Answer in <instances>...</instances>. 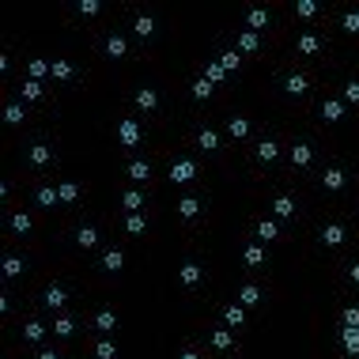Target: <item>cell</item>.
Masks as SVG:
<instances>
[{
  "label": "cell",
  "instance_id": "1",
  "mask_svg": "<svg viewBox=\"0 0 359 359\" xmlns=\"http://www.w3.org/2000/svg\"><path fill=\"white\" fill-rule=\"evenodd\" d=\"M121 140H125L128 148L140 144V125H136V121H121Z\"/></svg>",
  "mask_w": 359,
  "mask_h": 359
},
{
  "label": "cell",
  "instance_id": "2",
  "mask_svg": "<svg viewBox=\"0 0 359 359\" xmlns=\"http://www.w3.org/2000/svg\"><path fill=\"white\" fill-rule=\"evenodd\" d=\"M193 170H197V166H193L189 159H182V162H174V166H170V178L174 182H189V178H193Z\"/></svg>",
  "mask_w": 359,
  "mask_h": 359
},
{
  "label": "cell",
  "instance_id": "3",
  "mask_svg": "<svg viewBox=\"0 0 359 359\" xmlns=\"http://www.w3.org/2000/svg\"><path fill=\"white\" fill-rule=\"evenodd\" d=\"M322 238H325V246H340L344 242V227L340 223H329V227L322 231Z\"/></svg>",
  "mask_w": 359,
  "mask_h": 359
},
{
  "label": "cell",
  "instance_id": "4",
  "mask_svg": "<svg viewBox=\"0 0 359 359\" xmlns=\"http://www.w3.org/2000/svg\"><path fill=\"white\" fill-rule=\"evenodd\" d=\"M136 106L140 110H155V106H159V94H155L152 87H144V91L136 94Z\"/></svg>",
  "mask_w": 359,
  "mask_h": 359
},
{
  "label": "cell",
  "instance_id": "5",
  "mask_svg": "<svg viewBox=\"0 0 359 359\" xmlns=\"http://www.w3.org/2000/svg\"><path fill=\"white\" fill-rule=\"evenodd\" d=\"M340 340H344V352L359 356V329H344V333H340Z\"/></svg>",
  "mask_w": 359,
  "mask_h": 359
},
{
  "label": "cell",
  "instance_id": "6",
  "mask_svg": "<svg viewBox=\"0 0 359 359\" xmlns=\"http://www.w3.org/2000/svg\"><path fill=\"white\" fill-rule=\"evenodd\" d=\"M276 216H284V220H288V216H295V200H291V197H276Z\"/></svg>",
  "mask_w": 359,
  "mask_h": 359
},
{
  "label": "cell",
  "instance_id": "7",
  "mask_svg": "<svg viewBox=\"0 0 359 359\" xmlns=\"http://www.w3.org/2000/svg\"><path fill=\"white\" fill-rule=\"evenodd\" d=\"M46 306H50V310L64 306V291H60V288H50V291H46Z\"/></svg>",
  "mask_w": 359,
  "mask_h": 359
},
{
  "label": "cell",
  "instance_id": "8",
  "mask_svg": "<svg viewBox=\"0 0 359 359\" xmlns=\"http://www.w3.org/2000/svg\"><path fill=\"white\" fill-rule=\"evenodd\" d=\"M322 114H325V121H340V114H344V106L340 102H333V98H329V102L322 106Z\"/></svg>",
  "mask_w": 359,
  "mask_h": 359
},
{
  "label": "cell",
  "instance_id": "9",
  "mask_svg": "<svg viewBox=\"0 0 359 359\" xmlns=\"http://www.w3.org/2000/svg\"><path fill=\"white\" fill-rule=\"evenodd\" d=\"M57 200H60V193H53L50 186H42V189H38V204H46V208H50V204H57Z\"/></svg>",
  "mask_w": 359,
  "mask_h": 359
},
{
  "label": "cell",
  "instance_id": "10",
  "mask_svg": "<svg viewBox=\"0 0 359 359\" xmlns=\"http://www.w3.org/2000/svg\"><path fill=\"white\" fill-rule=\"evenodd\" d=\"M257 159H261V162H272L276 159V144H272V140H265V144L257 148Z\"/></svg>",
  "mask_w": 359,
  "mask_h": 359
},
{
  "label": "cell",
  "instance_id": "11",
  "mask_svg": "<svg viewBox=\"0 0 359 359\" xmlns=\"http://www.w3.org/2000/svg\"><path fill=\"white\" fill-rule=\"evenodd\" d=\"M257 299H261V291H257L254 284H246V288H242V306H254Z\"/></svg>",
  "mask_w": 359,
  "mask_h": 359
},
{
  "label": "cell",
  "instance_id": "12",
  "mask_svg": "<svg viewBox=\"0 0 359 359\" xmlns=\"http://www.w3.org/2000/svg\"><path fill=\"white\" fill-rule=\"evenodd\" d=\"M197 208H200L197 200H193V197H186V200H182V204H178V212L186 216V220H193V216H197Z\"/></svg>",
  "mask_w": 359,
  "mask_h": 359
},
{
  "label": "cell",
  "instance_id": "13",
  "mask_svg": "<svg viewBox=\"0 0 359 359\" xmlns=\"http://www.w3.org/2000/svg\"><path fill=\"white\" fill-rule=\"evenodd\" d=\"M344 186V174L340 170H325V189H340Z\"/></svg>",
  "mask_w": 359,
  "mask_h": 359
},
{
  "label": "cell",
  "instance_id": "14",
  "mask_svg": "<svg viewBox=\"0 0 359 359\" xmlns=\"http://www.w3.org/2000/svg\"><path fill=\"white\" fill-rule=\"evenodd\" d=\"M53 76H57V80H68V76H72V64H68V60H53Z\"/></svg>",
  "mask_w": 359,
  "mask_h": 359
},
{
  "label": "cell",
  "instance_id": "15",
  "mask_svg": "<svg viewBox=\"0 0 359 359\" xmlns=\"http://www.w3.org/2000/svg\"><path fill=\"white\" fill-rule=\"evenodd\" d=\"M261 261H265V250H261V246H250V250H246V265H261Z\"/></svg>",
  "mask_w": 359,
  "mask_h": 359
},
{
  "label": "cell",
  "instance_id": "16",
  "mask_svg": "<svg viewBox=\"0 0 359 359\" xmlns=\"http://www.w3.org/2000/svg\"><path fill=\"white\" fill-rule=\"evenodd\" d=\"M295 12H299L302 19H310V16L318 12V4H314V0H299V4H295Z\"/></svg>",
  "mask_w": 359,
  "mask_h": 359
},
{
  "label": "cell",
  "instance_id": "17",
  "mask_svg": "<svg viewBox=\"0 0 359 359\" xmlns=\"http://www.w3.org/2000/svg\"><path fill=\"white\" fill-rule=\"evenodd\" d=\"M265 23H268V16H265L261 8H254V12H250V26H254V30H261Z\"/></svg>",
  "mask_w": 359,
  "mask_h": 359
},
{
  "label": "cell",
  "instance_id": "18",
  "mask_svg": "<svg viewBox=\"0 0 359 359\" xmlns=\"http://www.w3.org/2000/svg\"><path fill=\"white\" fill-rule=\"evenodd\" d=\"M257 234H261L265 242H268V238H276V223H272V220H261V227H257Z\"/></svg>",
  "mask_w": 359,
  "mask_h": 359
},
{
  "label": "cell",
  "instance_id": "19",
  "mask_svg": "<svg viewBox=\"0 0 359 359\" xmlns=\"http://www.w3.org/2000/svg\"><path fill=\"white\" fill-rule=\"evenodd\" d=\"M106 50H110V57H121V53H125V38H118V34H114L110 42H106Z\"/></svg>",
  "mask_w": 359,
  "mask_h": 359
},
{
  "label": "cell",
  "instance_id": "20",
  "mask_svg": "<svg viewBox=\"0 0 359 359\" xmlns=\"http://www.w3.org/2000/svg\"><path fill=\"white\" fill-rule=\"evenodd\" d=\"M193 94H197V98H208V94H212V80H197V84H193Z\"/></svg>",
  "mask_w": 359,
  "mask_h": 359
},
{
  "label": "cell",
  "instance_id": "21",
  "mask_svg": "<svg viewBox=\"0 0 359 359\" xmlns=\"http://www.w3.org/2000/svg\"><path fill=\"white\" fill-rule=\"evenodd\" d=\"M200 280V268L197 265H186V268H182V284H197Z\"/></svg>",
  "mask_w": 359,
  "mask_h": 359
},
{
  "label": "cell",
  "instance_id": "22",
  "mask_svg": "<svg viewBox=\"0 0 359 359\" xmlns=\"http://www.w3.org/2000/svg\"><path fill=\"white\" fill-rule=\"evenodd\" d=\"M152 30H155V23H152L148 16H140V19H136V34H140V38H148Z\"/></svg>",
  "mask_w": 359,
  "mask_h": 359
},
{
  "label": "cell",
  "instance_id": "23",
  "mask_svg": "<svg viewBox=\"0 0 359 359\" xmlns=\"http://www.w3.org/2000/svg\"><path fill=\"white\" fill-rule=\"evenodd\" d=\"M250 132V121H242V118H231V136H246Z\"/></svg>",
  "mask_w": 359,
  "mask_h": 359
},
{
  "label": "cell",
  "instance_id": "24",
  "mask_svg": "<svg viewBox=\"0 0 359 359\" xmlns=\"http://www.w3.org/2000/svg\"><path fill=\"white\" fill-rule=\"evenodd\" d=\"M227 322H231V325H242V322H246V310H242V306H227Z\"/></svg>",
  "mask_w": 359,
  "mask_h": 359
},
{
  "label": "cell",
  "instance_id": "25",
  "mask_svg": "<svg viewBox=\"0 0 359 359\" xmlns=\"http://www.w3.org/2000/svg\"><path fill=\"white\" fill-rule=\"evenodd\" d=\"M344 325H348V329H359V306H348V310H344Z\"/></svg>",
  "mask_w": 359,
  "mask_h": 359
},
{
  "label": "cell",
  "instance_id": "26",
  "mask_svg": "<svg viewBox=\"0 0 359 359\" xmlns=\"http://www.w3.org/2000/svg\"><path fill=\"white\" fill-rule=\"evenodd\" d=\"M310 159H314V152H310V148H295V166H306Z\"/></svg>",
  "mask_w": 359,
  "mask_h": 359
},
{
  "label": "cell",
  "instance_id": "27",
  "mask_svg": "<svg viewBox=\"0 0 359 359\" xmlns=\"http://www.w3.org/2000/svg\"><path fill=\"white\" fill-rule=\"evenodd\" d=\"M4 272H8V276H19V272H23V261H19V257H8V261H4Z\"/></svg>",
  "mask_w": 359,
  "mask_h": 359
},
{
  "label": "cell",
  "instance_id": "28",
  "mask_svg": "<svg viewBox=\"0 0 359 359\" xmlns=\"http://www.w3.org/2000/svg\"><path fill=\"white\" fill-rule=\"evenodd\" d=\"M288 91H291V94H302V91H306V80H302V76H291V80H288Z\"/></svg>",
  "mask_w": 359,
  "mask_h": 359
},
{
  "label": "cell",
  "instance_id": "29",
  "mask_svg": "<svg viewBox=\"0 0 359 359\" xmlns=\"http://www.w3.org/2000/svg\"><path fill=\"white\" fill-rule=\"evenodd\" d=\"M299 50H302V53H318V38H314V34L299 38Z\"/></svg>",
  "mask_w": 359,
  "mask_h": 359
},
{
  "label": "cell",
  "instance_id": "30",
  "mask_svg": "<svg viewBox=\"0 0 359 359\" xmlns=\"http://www.w3.org/2000/svg\"><path fill=\"white\" fill-rule=\"evenodd\" d=\"M53 333H57V336H72V322H68V318H60V322L53 325Z\"/></svg>",
  "mask_w": 359,
  "mask_h": 359
},
{
  "label": "cell",
  "instance_id": "31",
  "mask_svg": "<svg viewBox=\"0 0 359 359\" xmlns=\"http://www.w3.org/2000/svg\"><path fill=\"white\" fill-rule=\"evenodd\" d=\"M30 159L42 166V162H50V148H30Z\"/></svg>",
  "mask_w": 359,
  "mask_h": 359
},
{
  "label": "cell",
  "instance_id": "32",
  "mask_svg": "<svg viewBox=\"0 0 359 359\" xmlns=\"http://www.w3.org/2000/svg\"><path fill=\"white\" fill-rule=\"evenodd\" d=\"M94 322H98V329H114V322H118V318H114L110 310H102V314L94 318Z\"/></svg>",
  "mask_w": 359,
  "mask_h": 359
},
{
  "label": "cell",
  "instance_id": "33",
  "mask_svg": "<svg viewBox=\"0 0 359 359\" xmlns=\"http://www.w3.org/2000/svg\"><path fill=\"white\" fill-rule=\"evenodd\" d=\"M94 242H98V234H94L91 227H84V231H80V246H94Z\"/></svg>",
  "mask_w": 359,
  "mask_h": 359
},
{
  "label": "cell",
  "instance_id": "34",
  "mask_svg": "<svg viewBox=\"0 0 359 359\" xmlns=\"http://www.w3.org/2000/svg\"><path fill=\"white\" fill-rule=\"evenodd\" d=\"M344 30H352V34L359 30V12H348V16H344Z\"/></svg>",
  "mask_w": 359,
  "mask_h": 359
},
{
  "label": "cell",
  "instance_id": "35",
  "mask_svg": "<svg viewBox=\"0 0 359 359\" xmlns=\"http://www.w3.org/2000/svg\"><path fill=\"white\" fill-rule=\"evenodd\" d=\"M223 76H227V68H223V64H208V76H204V80H212V84H216V80H223Z\"/></svg>",
  "mask_w": 359,
  "mask_h": 359
},
{
  "label": "cell",
  "instance_id": "36",
  "mask_svg": "<svg viewBox=\"0 0 359 359\" xmlns=\"http://www.w3.org/2000/svg\"><path fill=\"white\" fill-rule=\"evenodd\" d=\"M128 231H132V234H140V231H144V216H136V212L128 216Z\"/></svg>",
  "mask_w": 359,
  "mask_h": 359
},
{
  "label": "cell",
  "instance_id": "37",
  "mask_svg": "<svg viewBox=\"0 0 359 359\" xmlns=\"http://www.w3.org/2000/svg\"><path fill=\"white\" fill-rule=\"evenodd\" d=\"M42 333H46V329H42L38 322H30V325H26V340H42Z\"/></svg>",
  "mask_w": 359,
  "mask_h": 359
},
{
  "label": "cell",
  "instance_id": "38",
  "mask_svg": "<svg viewBox=\"0 0 359 359\" xmlns=\"http://www.w3.org/2000/svg\"><path fill=\"white\" fill-rule=\"evenodd\" d=\"M23 94H26V98H42V84H34V80H30V84L23 87Z\"/></svg>",
  "mask_w": 359,
  "mask_h": 359
},
{
  "label": "cell",
  "instance_id": "39",
  "mask_svg": "<svg viewBox=\"0 0 359 359\" xmlns=\"http://www.w3.org/2000/svg\"><path fill=\"white\" fill-rule=\"evenodd\" d=\"M57 193H60V200H76V197H80V189H76V186H60Z\"/></svg>",
  "mask_w": 359,
  "mask_h": 359
},
{
  "label": "cell",
  "instance_id": "40",
  "mask_svg": "<svg viewBox=\"0 0 359 359\" xmlns=\"http://www.w3.org/2000/svg\"><path fill=\"white\" fill-rule=\"evenodd\" d=\"M30 72H34V76H46V72H53V64H46V60H30Z\"/></svg>",
  "mask_w": 359,
  "mask_h": 359
},
{
  "label": "cell",
  "instance_id": "41",
  "mask_svg": "<svg viewBox=\"0 0 359 359\" xmlns=\"http://www.w3.org/2000/svg\"><path fill=\"white\" fill-rule=\"evenodd\" d=\"M212 344H216V348H231V333H223V329H220V333L212 336Z\"/></svg>",
  "mask_w": 359,
  "mask_h": 359
},
{
  "label": "cell",
  "instance_id": "42",
  "mask_svg": "<svg viewBox=\"0 0 359 359\" xmlns=\"http://www.w3.org/2000/svg\"><path fill=\"white\" fill-rule=\"evenodd\" d=\"M200 148H208V152L216 148V132H212V128H204V132H200Z\"/></svg>",
  "mask_w": 359,
  "mask_h": 359
},
{
  "label": "cell",
  "instance_id": "43",
  "mask_svg": "<svg viewBox=\"0 0 359 359\" xmlns=\"http://www.w3.org/2000/svg\"><path fill=\"white\" fill-rule=\"evenodd\" d=\"M121 261H125V257H121L118 250H110V254H106V268H121Z\"/></svg>",
  "mask_w": 359,
  "mask_h": 359
},
{
  "label": "cell",
  "instance_id": "44",
  "mask_svg": "<svg viewBox=\"0 0 359 359\" xmlns=\"http://www.w3.org/2000/svg\"><path fill=\"white\" fill-rule=\"evenodd\" d=\"M128 174H132V178H148V162H132Z\"/></svg>",
  "mask_w": 359,
  "mask_h": 359
},
{
  "label": "cell",
  "instance_id": "45",
  "mask_svg": "<svg viewBox=\"0 0 359 359\" xmlns=\"http://www.w3.org/2000/svg\"><path fill=\"white\" fill-rule=\"evenodd\" d=\"M4 118L16 125V121H23V110H19V106H8V110H4Z\"/></svg>",
  "mask_w": 359,
  "mask_h": 359
},
{
  "label": "cell",
  "instance_id": "46",
  "mask_svg": "<svg viewBox=\"0 0 359 359\" xmlns=\"http://www.w3.org/2000/svg\"><path fill=\"white\" fill-rule=\"evenodd\" d=\"M144 204V197H140V193H125V208H140Z\"/></svg>",
  "mask_w": 359,
  "mask_h": 359
},
{
  "label": "cell",
  "instance_id": "47",
  "mask_svg": "<svg viewBox=\"0 0 359 359\" xmlns=\"http://www.w3.org/2000/svg\"><path fill=\"white\" fill-rule=\"evenodd\" d=\"M344 98H348V102H359V84H348V87H344Z\"/></svg>",
  "mask_w": 359,
  "mask_h": 359
},
{
  "label": "cell",
  "instance_id": "48",
  "mask_svg": "<svg viewBox=\"0 0 359 359\" xmlns=\"http://www.w3.org/2000/svg\"><path fill=\"white\" fill-rule=\"evenodd\" d=\"M242 50H257V34H254V30H250V34H242Z\"/></svg>",
  "mask_w": 359,
  "mask_h": 359
},
{
  "label": "cell",
  "instance_id": "49",
  "mask_svg": "<svg viewBox=\"0 0 359 359\" xmlns=\"http://www.w3.org/2000/svg\"><path fill=\"white\" fill-rule=\"evenodd\" d=\"M220 64H223L227 72H231V68H238V57H234V53H223V60H220Z\"/></svg>",
  "mask_w": 359,
  "mask_h": 359
},
{
  "label": "cell",
  "instance_id": "50",
  "mask_svg": "<svg viewBox=\"0 0 359 359\" xmlns=\"http://www.w3.org/2000/svg\"><path fill=\"white\" fill-rule=\"evenodd\" d=\"M98 359H114V344H110V340L98 344Z\"/></svg>",
  "mask_w": 359,
  "mask_h": 359
},
{
  "label": "cell",
  "instance_id": "51",
  "mask_svg": "<svg viewBox=\"0 0 359 359\" xmlns=\"http://www.w3.org/2000/svg\"><path fill=\"white\" fill-rule=\"evenodd\" d=\"M80 12H84V16H94V12H98V0H84V4H80Z\"/></svg>",
  "mask_w": 359,
  "mask_h": 359
},
{
  "label": "cell",
  "instance_id": "52",
  "mask_svg": "<svg viewBox=\"0 0 359 359\" xmlns=\"http://www.w3.org/2000/svg\"><path fill=\"white\" fill-rule=\"evenodd\" d=\"M12 227H16V231H30V220H26V216H16V220H12Z\"/></svg>",
  "mask_w": 359,
  "mask_h": 359
},
{
  "label": "cell",
  "instance_id": "53",
  "mask_svg": "<svg viewBox=\"0 0 359 359\" xmlns=\"http://www.w3.org/2000/svg\"><path fill=\"white\" fill-rule=\"evenodd\" d=\"M38 359H60V356H57V352H42Z\"/></svg>",
  "mask_w": 359,
  "mask_h": 359
},
{
  "label": "cell",
  "instance_id": "54",
  "mask_svg": "<svg viewBox=\"0 0 359 359\" xmlns=\"http://www.w3.org/2000/svg\"><path fill=\"white\" fill-rule=\"evenodd\" d=\"M352 280H356V284H359V265H352Z\"/></svg>",
  "mask_w": 359,
  "mask_h": 359
},
{
  "label": "cell",
  "instance_id": "55",
  "mask_svg": "<svg viewBox=\"0 0 359 359\" xmlns=\"http://www.w3.org/2000/svg\"><path fill=\"white\" fill-rule=\"evenodd\" d=\"M182 359H197V352H186V356H182Z\"/></svg>",
  "mask_w": 359,
  "mask_h": 359
}]
</instances>
